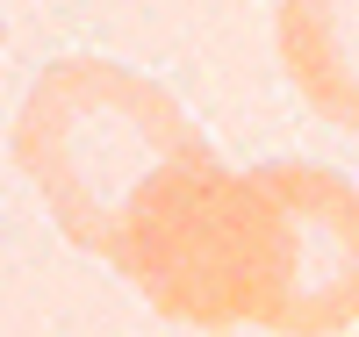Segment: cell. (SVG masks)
Segmentation results:
<instances>
[{
  "label": "cell",
  "instance_id": "obj_2",
  "mask_svg": "<svg viewBox=\"0 0 359 337\" xmlns=\"http://www.w3.org/2000/svg\"><path fill=\"white\" fill-rule=\"evenodd\" d=\"M208 137L165 86L115 57H57L15 115V165L50 208L65 244L108 259L137 194L158 172L201 158Z\"/></svg>",
  "mask_w": 359,
  "mask_h": 337
},
{
  "label": "cell",
  "instance_id": "obj_1",
  "mask_svg": "<svg viewBox=\"0 0 359 337\" xmlns=\"http://www.w3.org/2000/svg\"><path fill=\"white\" fill-rule=\"evenodd\" d=\"M108 266L187 330H273L294 266L287 201L266 165L230 172L216 151H201L137 194Z\"/></svg>",
  "mask_w": 359,
  "mask_h": 337
},
{
  "label": "cell",
  "instance_id": "obj_3",
  "mask_svg": "<svg viewBox=\"0 0 359 337\" xmlns=\"http://www.w3.org/2000/svg\"><path fill=\"white\" fill-rule=\"evenodd\" d=\"M287 201L294 266L287 301L273 316V337H331L359 323V187L331 165H266Z\"/></svg>",
  "mask_w": 359,
  "mask_h": 337
},
{
  "label": "cell",
  "instance_id": "obj_4",
  "mask_svg": "<svg viewBox=\"0 0 359 337\" xmlns=\"http://www.w3.org/2000/svg\"><path fill=\"white\" fill-rule=\"evenodd\" d=\"M273 36L294 94L359 137V0H280Z\"/></svg>",
  "mask_w": 359,
  "mask_h": 337
}]
</instances>
